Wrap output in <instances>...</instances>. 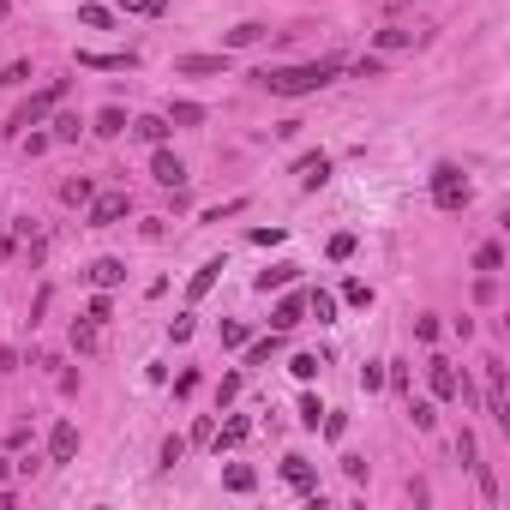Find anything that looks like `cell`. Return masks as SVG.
<instances>
[{"mask_svg": "<svg viewBox=\"0 0 510 510\" xmlns=\"http://www.w3.org/2000/svg\"><path fill=\"white\" fill-rule=\"evenodd\" d=\"M48 138H60V144H73V138H79V115H60V120H55V133H48Z\"/></svg>", "mask_w": 510, "mask_h": 510, "instance_id": "f546056e", "label": "cell"}, {"mask_svg": "<svg viewBox=\"0 0 510 510\" xmlns=\"http://www.w3.org/2000/svg\"><path fill=\"white\" fill-rule=\"evenodd\" d=\"M79 19H84V24H91V30H102V24L115 19V13H108V6H79Z\"/></svg>", "mask_w": 510, "mask_h": 510, "instance_id": "836d02e7", "label": "cell"}, {"mask_svg": "<svg viewBox=\"0 0 510 510\" xmlns=\"http://www.w3.org/2000/svg\"><path fill=\"white\" fill-rule=\"evenodd\" d=\"M0 487H6V462H0Z\"/></svg>", "mask_w": 510, "mask_h": 510, "instance_id": "ee69618b", "label": "cell"}, {"mask_svg": "<svg viewBox=\"0 0 510 510\" xmlns=\"http://www.w3.org/2000/svg\"><path fill=\"white\" fill-rule=\"evenodd\" d=\"M162 120H169V126H198V120H204V108H198V102H175Z\"/></svg>", "mask_w": 510, "mask_h": 510, "instance_id": "44dd1931", "label": "cell"}, {"mask_svg": "<svg viewBox=\"0 0 510 510\" xmlns=\"http://www.w3.org/2000/svg\"><path fill=\"white\" fill-rule=\"evenodd\" d=\"M126 126H133V120L120 115V108H102V115H97V133H102V138H120Z\"/></svg>", "mask_w": 510, "mask_h": 510, "instance_id": "603a6c76", "label": "cell"}, {"mask_svg": "<svg viewBox=\"0 0 510 510\" xmlns=\"http://www.w3.org/2000/svg\"><path fill=\"white\" fill-rule=\"evenodd\" d=\"M60 97H66V79H55V84H48V91H37V97L24 102L19 115L6 120V138H24V133H30V126H42V120H48V108H55Z\"/></svg>", "mask_w": 510, "mask_h": 510, "instance_id": "7a4b0ae2", "label": "cell"}, {"mask_svg": "<svg viewBox=\"0 0 510 510\" xmlns=\"http://www.w3.org/2000/svg\"><path fill=\"white\" fill-rule=\"evenodd\" d=\"M276 342H282V331H271L264 342H253V354H246V367H264V360L276 354Z\"/></svg>", "mask_w": 510, "mask_h": 510, "instance_id": "484cf974", "label": "cell"}, {"mask_svg": "<svg viewBox=\"0 0 510 510\" xmlns=\"http://www.w3.org/2000/svg\"><path fill=\"white\" fill-rule=\"evenodd\" d=\"M133 216V198L126 193H102V198H91V229H120Z\"/></svg>", "mask_w": 510, "mask_h": 510, "instance_id": "5b68a950", "label": "cell"}, {"mask_svg": "<svg viewBox=\"0 0 510 510\" xmlns=\"http://www.w3.org/2000/svg\"><path fill=\"white\" fill-rule=\"evenodd\" d=\"M60 198H66V204H91V198H97V186H91V180H66V186H60Z\"/></svg>", "mask_w": 510, "mask_h": 510, "instance_id": "cb8c5ba5", "label": "cell"}, {"mask_svg": "<svg viewBox=\"0 0 510 510\" xmlns=\"http://www.w3.org/2000/svg\"><path fill=\"white\" fill-rule=\"evenodd\" d=\"M216 276H222V258H204V264L193 271V282H186V295H193V300H204V295L216 289Z\"/></svg>", "mask_w": 510, "mask_h": 510, "instance_id": "5bb4252c", "label": "cell"}, {"mask_svg": "<svg viewBox=\"0 0 510 510\" xmlns=\"http://www.w3.org/2000/svg\"><path fill=\"white\" fill-rule=\"evenodd\" d=\"M378 48H402V42H414V30H378Z\"/></svg>", "mask_w": 510, "mask_h": 510, "instance_id": "8d00e7d4", "label": "cell"}, {"mask_svg": "<svg viewBox=\"0 0 510 510\" xmlns=\"http://www.w3.org/2000/svg\"><path fill=\"white\" fill-rule=\"evenodd\" d=\"M120 13H138V19H162V0H120Z\"/></svg>", "mask_w": 510, "mask_h": 510, "instance_id": "83f0119b", "label": "cell"}, {"mask_svg": "<svg viewBox=\"0 0 510 510\" xmlns=\"http://www.w3.org/2000/svg\"><path fill=\"white\" fill-rule=\"evenodd\" d=\"M300 186H307V193H318V186H324V180H331V157H324V151H313V157H300Z\"/></svg>", "mask_w": 510, "mask_h": 510, "instance_id": "8fae6325", "label": "cell"}, {"mask_svg": "<svg viewBox=\"0 0 510 510\" xmlns=\"http://www.w3.org/2000/svg\"><path fill=\"white\" fill-rule=\"evenodd\" d=\"M0 84H30V66H24V60H13V66L0 73Z\"/></svg>", "mask_w": 510, "mask_h": 510, "instance_id": "f35d334b", "label": "cell"}, {"mask_svg": "<svg viewBox=\"0 0 510 510\" xmlns=\"http://www.w3.org/2000/svg\"><path fill=\"white\" fill-rule=\"evenodd\" d=\"M342 300H349V307H373V289H367V282H349Z\"/></svg>", "mask_w": 510, "mask_h": 510, "instance_id": "d6a6232c", "label": "cell"}, {"mask_svg": "<svg viewBox=\"0 0 510 510\" xmlns=\"http://www.w3.org/2000/svg\"><path fill=\"white\" fill-rule=\"evenodd\" d=\"M300 318H307V300H300V295H282V300H276V313H271V331H295Z\"/></svg>", "mask_w": 510, "mask_h": 510, "instance_id": "7c38bea8", "label": "cell"}, {"mask_svg": "<svg viewBox=\"0 0 510 510\" xmlns=\"http://www.w3.org/2000/svg\"><path fill=\"white\" fill-rule=\"evenodd\" d=\"M222 349H246V324H222Z\"/></svg>", "mask_w": 510, "mask_h": 510, "instance_id": "74e56055", "label": "cell"}, {"mask_svg": "<svg viewBox=\"0 0 510 510\" xmlns=\"http://www.w3.org/2000/svg\"><path fill=\"white\" fill-rule=\"evenodd\" d=\"M175 73H186V79H216V73H229V55H180Z\"/></svg>", "mask_w": 510, "mask_h": 510, "instance_id": "ba28073f", "label": "cell"}, {"mask_svg": "<svg viewBox=\"0 0 510 510\" xmlns=\"http://www.w3.org/2000/svg\"><path fill=\"white\" fill-rule=\"evenodd\" d=\"M133 133L144 138V144H162V138H169V120H162V115H144V120H133Z\"/></svg>", "mask_w": 510, "mask_h": 510, "instance_id": "d6986e66", "label": "cell"}, {"mask_svg": "<svg viewBox=\"0 0 510 510\" xmlns=\"http://www.w3.org/2000/svg\"><path fill=\"white\" fill-rule=\"evenodd\" d=\"M180 456H186V438H162V469H175Z\"/></svg>", "mask_w": 510, "mask_h": 510, "instance_id": "1f68e13d", "label": "cell"}, {"mask_svg": "<svg viewBox=\"0 0 510 510\" xmlns=\"http://www.w3.org/2000/svg\"><path fill=\"white\" fill-rule=\"evenodd\" d=\"M258 37H264V24H235V30H229V48H253Z\"/></svg>", "mask_w": 510, "mask_h": 510, "instance_id": "d4e9b609", "label": "cell"}, {"mask_svg": "<svg viewBox=\"0 0 510 510\" xmlns=\"http://www.w3.org/2000/svg\"><path fill=\"white\" fill-rule=\"evenodd\" d=\"M79 456V427L73 420H55V432H48V462H73Z\"/></svg>", "mask_w": 510, "mask_h": 510, "instance_id": "52a82bcc", "label": "cell"}, {"mask_svg": "<svg viewBox=\"0 0 510 510\" xmlns=\"http://www.w3.org/2000/svg\"><path fill=\"white\" fill-rule=\"evenodd\" d=\"M282 480H289L295 492H318V474H313L307 456H282Z\"/></svg>", "mask_w": 510, "mask_h": 510, "instance_id": "30bf717a", "label": "cell"}, {"mask_svg": "<svg viewBox=\"0 0 510 510\" xmlns=\"http://www.w3.org/2000/svg\"><path fill=\"white\" fill-rule=\"evenodd\" d=\"M414 427H420V432H432V427H438V414H432V402H414Z\"/></svg>", "mask_w": 510, "mask_h": 510, "instance_id": "d590c367", "label": "cell"}, {"mask_svg": "<svg viewBox=\"0 0 510 510\" xmlns=\"http://www.w3.org/2000/svg\"><path fill=\"white\" fill-rule=\"evenodd\" d=\"M289 373H295L300 385H307V378H318V354H295V360H289Z\"/></svg>", "mask_w": 510, "mask_h": 510, "instance_id": "4316f807", "label": "cell"}, {"mask_svg": "<svg viewBox=\"0 0 510 510\" xmlns=\"http://www.w3.org/2000/svg\"><path fill=\"white\" fill-rule=\"evenodd\" d=\"M427 385H432L438 402H456V396L469 391V378H456V367H451V360H438V354L427 360Z\"/></svg>", "mask_w": 510, "mask_h": 510, "instance_id": "277c9868", "label": "cell"}, {"mask_svg": "<svg viewBox=\"0 0 510 510\" xmlns=\"http://www.w3.org/2000/svg\"><path fill=\"white\" fill-rule=\"evenodd\" d=\"M354 79H385V60L367 55V60H354Z\"/></svg>", "mask_w": 510, "mask_h": 510, "instance_id": "4dcf8cb0", "label": "cell"}, {"mask_svg": "<svg viewBox=\"0 0 510 510\" xmlns=\"http://www.w3.org/2000/svg\"><path fill=\"white\" fill-rule=\"evenodd\" d=\"M349 253H354V235H336V240H331V258H336V264H342V258H349Z\"/></svg>", "mask_w": 510, "mask_h": 510, "instance_id": "7bdbcfd3", "label": "cell"}, {"mask_svg": "<svg viewBox=\"0 0 510 510\" xmlns=\"http://www.w3.org/2000/svg\"><path fill=\"white\" fill-rule=\"evenodd\" d=\"M84 318H91V324H108V300L97 295V300H91V307H84Z\"/></svg>", "mask_w": 510, "mask_h": 510, "instance_id": "b9f144b4", "label": "cell"}, {"mask_svg": "<svg viewBox=\"0 0 510 510\" xmlns=\"http://www.w3.org/2000/svg\"><path fill=\"white\" fill-rule=\"evenodd\" d=\"M91 282H97V289H115V282H126V264H120V258H97V264H91Z\"/></svg>", "mask_w": 510, "mask_h": 510, "instance_id": "9a60e30c", "label": "cell"}, {"mask_svg": "<svg viewBox=\"0 0 510 510\" xmlns=\"http://www.w3.org/2000/svg\"><path fill=\"white\" fill-rule=\"evenodd\" d=\"M307 313H313L318 324H336V295L331 289H313V295H307Z\"/></svg>", "mask_w": 510, "mask_h": 510, "instance_id": "2e32d148", "label": "cell"}, {"mask_svg": "<svg viewBox=\"0 0 510 510\" xmlns=\"http://www.w3.org/2000/svg\"><path fill=\"white\" fill-rule=\"evenodd\" d=\"M240 211H246V198H229V204H216V211L204 216V222H222V216H240Z\"/></svg>", "mask_w": 510, "mask_h": 510, "instance_id": "ab89813d", "label": "cell"}, {"mask_svg": "<svg viewBox=\"0 0 510 510\" xmlns=\"http://www.w3.org/2000/svg\"><path fill=\"white\" fill-rule=\"evenodd\" d=\"M240 438H246V420H240V414H235V420H229L222 432H211V445H216V451H235Z\"/></svg>", "mask_w": 510, "mask_h": 510, "instance_id": "ffe728a7", "label": "cell"}, {"mask_svg": "<svg viewBox=\"0 0 510 510\" xmlns=\"http://www.w3.org/2000/svg\"><path fill=\"white\" fill-rule=\"evenodd\" d=\"M318 414H324V409H318V396H300V427L318 432Z\"/></svg>", "mask_w": 510, "mask_h": 510, "instance_id": "e575fe53", "label": "cell"}, {"mask_svg": "<svg viewBox=\"0 0 510 510\" xmlns=\"http://www.w3.org/2000/svg\"><path fill=\"white\" fill-rule=\"evenodd\" d=\"M151 175H157L162 186H186V162H180L175 151H162V144H157V157H151Z\"/></svg>", "mask_w": 510, "mask_h": 510, "instance_id": "9c48e42d", "label": "cell"}, {"mask_svg": "<svg viewBox=\"0 0 510 510\" xmlns=\"http://www.w3.org/2000/svg\"><path fill=\"white\" fill-rule=\"evenodd\" d=\"M295 276H300V264H271V271L253 276V289H258V295H271V289H289Z\"/></svg>", "mask_w": 510, "mask_h": 510, "instance_id": "4fadbf2b", "label": "cell"}, {"mask_svg": "<svg viewBox=\"0 0 510 510\" xmlns=\"http://www.w3.org/2000/svg\"><path fill=\"white\" fill-rule=\"evenodd\" d=\"M79 66H91V73H126L133 55H79Z\"/></svg>", "mask_w": 510, "mask_h": 510, "instance_id": "ac0fdd59", "label": "cell"}, {"mask_svg": "<svg viewBox=\"0 0 510 510\" xmlns=\"http://www.w3.org/2000/svg\"><path fill=\"white\" fill-rule=\"evenodd\" d=\"M487 414L492 427H510V396H505V367L498 360H487Z\"/></svg>", "mask_w": 510, "mask_h": 510, "instance_id": "8992f818", "label": "cell"}, {"mask_svg": "<svg viewBox=\"0 0 510 510\" xmlns=\"http://www.w3.org/2000/svg\"><path fill=\"white\" fill-rule=\"evenodd\" d=\"M222 487H229V492H253V487H258V474L246 469V462H235V469L222 474Z\"/></svg>", "mask_w": 510, "mask_h": 510, "instance_id": "7402d4cb", "label": "cell"}, {"mask_svg": "<svg viewBox=\"0 0 510 510\" xmlns=\"http://www.w3.org/2000/svg\"><path fill=\"white\" fill-rule=\"evenodd\" d=\"M342 474L349 480H367V456H342Z\"/></svg>", "mask_w": 510, "mask_h": 510, "instance_id": "60d3db41", "label": "cell"}, {"mask_svg": "<svg viewBox=\"0 0 510 510\" xmlns=\"http://www.w3.org/2000/svg\"><path fill=\"white\" fill-rule=\"evenodd\" d=\"M342 73V60H307V66H264L258 84L271 91V97H313L324 84Z\"/></svg>", "mask_w": 510, "mask_h": 510, "instance_id": "6da1fadb", "label": "cell"}, {"mask_svg": "<svg viewBox=\"0 0 510 510\" xmlns=\"http://www.w3.org/2000/svg\"><path fill=\"white\" fill-rule=\"evenodd\" d=\"M432 204H438V211H462V204H469V175H462L456 162H438V169H432Z\"/></svg>", "mask_w": 510, "mask_h": 510, "instance_id": "3957f363", "label": "cell"}, {"mask_svg": "<svg viewBox=\"0 0 510 510\" xmlns=\"http://www.w3.org/2000/svg\"><path fill=\"white\" fill-rule=\"evenodd\" d=\"M0 19H6V0H0Z\"/></svg>", "mask_w": 510, "mask_h": 510, "instance_id": "f6af8a7d", "label": "cell"}, {"mask_svg": "<svg viewBox=\"0 0 510 510\" xmlns=\"http://www.w3.org/2000/svg\"><path fill=\"white\" fill-rule=\"evenodd\" d=\"M474 271H480V276H498V271H505V246H498V240H487V246L474 253Z\"/></svg>", "mask_w": 510, "mask_h": 510, "instance_id": "e0dca14e", "label": "cell"}, {"mask_svg": "<svg viewBox=\"0 0 510 510\" xmlns=\"http://www.w3.org/2000/svg\"><path fill=\"white\" fill-rule=\"evenodd\" d=\"M73 349H84V354L97 349V324H91V318H84V324H73Z\"/></svg>", "mask_w": 510, "mask_h": 510, "instance_id": "f1b7e54d", "label": "cell"}]
</instances>
